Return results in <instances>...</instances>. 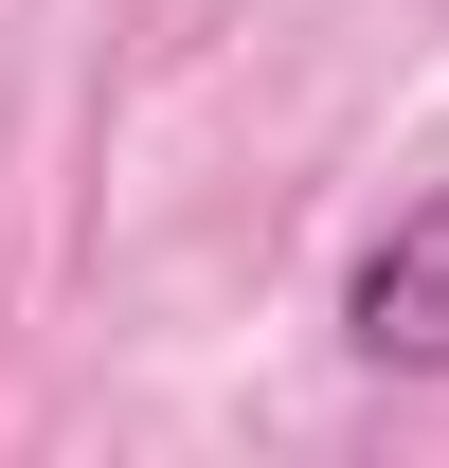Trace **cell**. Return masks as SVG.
Returning a JSON list of instances; mask_svg holds the SVG:
<instances>
[{"label":"cell","mask_w":449,"mask_h":468,"mask_svg":"<svg viewBox=\"0 0 449 468\" xmlns=\"http://www.w3.org/2000/svg\"><path fill=\"white\" fill-rule=\"evenodd\" d=\"M341 343L378 360V378H449V180H413L395 234L341 271Z\"/></svg>","instance_id":"6da1fadb"}]
</instances>
